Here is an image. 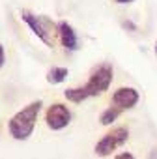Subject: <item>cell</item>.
Here are the masks:
<instances>
[{
  "mask_svg": "<svg viewBox=\"0 0 157 159\" xmlns=\"http://www.w3.org/2000/svg\"><path fill=\"white\" fill-rule=\"evenodd\" d=\"M150 159H157V148H153V150H151V155H150Z\"/></svg>",
  "mask_w": 157,
  "mask_h": 159,
  "instance_id": "5bb4252c",
  "label": "cell"
},
{
  "mask_svg": "<svg viewBox=\"0 0 157 159\" xmlns=\"http://www.w3.org/2000/svg\"><path fill=\"white\" fill-rule=\"evenodd\" d=\"M71 118H73L71 109L65 103H60V101L49 105L47 111H45V125L51 131H62V129H65L71 124Z\"/></svg>",
  "mask_w": 157,
  "mask_h": 159,
  "instance_id": "5b68a950",
  "label": "cell"
},
{
  "mask_svg": "<svg viewBox=\"0 0 157 159\" xmlns=\"http://www.w3.org/2000/svg\"><path fill=\"white\" fill-rule=\"evenodd\" d=\"M112 159H137L131 152H120V153H116Z\"/></svg>",
  "mask_w": 157,
  "mask_h": 159,
  "instance_id": "30bf717a",
  "label": "cell"
},
{
  "mask_svg": "<svg viewBox=\"0 0 157 159\" xmlns=\"http://www.w3.org/2000/svg\"><path fill=\"white\" fill-rule=\"evenodd\" d=\"M19 17H21V21L32 30V34L39 39V41H43L47 47H52L54 45V32H56V25L47 17V15H36V13H32L30 10H21L19 11Z\"/></svg>",
  "mask_w": 157,
  "mask_h": 159,
  "instance_id": "3957f363",
  "label": "cell"
},
{
  "mask_svg": "<svg viewBox=\"0 0 157 159\" xmlns=\"http://www.w3.org/2000/svg\"><path fill=\"white\" fill-rule=\"evenodd\" d=\"M112 79H114V67L109 62H103L92 69L86 84L64 90V98L71 103H83L88 98H96V96H101L103 92H107L112 84Z\"/></svg>",
  "mask_w": 157,
  "mask_h": 159,
  "instance_id": "6da1fadb",
  "label": "cell"
},
{
  "mask_svg": "<svg viewBox=\"0 0 157 159\" xmlns=\"http://www.w3.org/2000/svg\"><path fill=\"white\" fill-rule=\"evenodd\" d=\"M129 140V129L125 125H116L110 127L94 146V152L97 157H109L112 155L118 148H122Z\"/></svg>",
  "mask_w": 157,
  "mask_h": 159,
  "instance_id": "277c9868",
  "label": "cell"
},
{
  "mask_svg": "<svg viewBox=\"0 0 157 159\" xmlns=\"http://www.w3.org/2000/svg\"><path fill=\"white\" fill-rule=\"evenodd\" d=\"M120 114H122L120 109H116V107H107V109L99 114V124L105 125V127H109V125H112V124L120 118Z\"/></svg>",
  "mask_w": 157,
  "mask_h": 159,
  "instance_id": "9c48e42d",
  "label": "cell"
},
{
  "mask_svg": "<svg viewBox=\"0 0 157 159\" xmlns=\"http://www.w3.org/2000/svg\"><path fill=\"white\" fill-rule=\"evenodd\" d=\"M4 64H6V49H4L2 43H0V69L4 67Z\"/></svg>",
  "mask_w": 157,
  "mask_h": 159,
  "instance_id": "8fae6325",
  "label": "cell"
},
{
  "mask_svg": "<svg viewBox=\"0 0 157 159\" xmlns=\"http://www.w3.org/2000/svg\"><path fill=\"white\" fill-rule=\"evenodd\" d=\"M116 4H131V2H135V0H114Z\"/></svg>",
  "mask_w": 157,
  "mask_h": 159,
  "instance_id": "4fadbf2b",
  "label": "cell"
},
{
  "mask_svg": "<svg viewBox=\"0 0 157 159\" xmlns=\"http://www.w3.org/2000/svg\"><path fill=\"white\" fill-rule=\"evenodd\" d=\"M56 34L60 38V43L65 51L69 52H75L81 49V41H78V36L75 32V28L67 23V21H60L56 23Z\"/></svg>",
  "mask_w": 157,
  "mask_h": 159,
  "instance_id": "52a82bcc",
  "label": "cell"
},
{
  "mask_svg": "<svg viewBox=\"0 0 157 159\" xmlns=\"http://www.w3.org/2000/svg\"><path fill=\"white\" fill-rule=\"evenodd\" d=\"M67 75H69V69L67 67H62V66H52L49 71H47V83L49 84H60V83H64L65 79H67Z\"/></svg>",
  "mask_w": 157,
  "mask_h": 159,
  "instance_id": "ba28073f",
  "label": "cell"
},
{
  "mask_svg": "<svg viewBox=\"0 0 157 159\" xmlns=\"http://www.w3.org/2000/svg\"><path fill=\"white\" fill-rule=\"evenodd\" d=\"M41 109H43V101L41 99L30 101L28 105H25L23 109H19L8 120V133H10V137L13 140H19V142L28 140L32 137L34 129H36V124H38Z\"/></svg>",
  "mask_w": 157,
  "mask_h": 159,
  "instance_id": "7a4b0ae2",
  "label": "cell"
},
{
  "mask_svg": "<svg viewBox=\"0 0 157 159\" xmlns=\"http://www.w3.org/2000/svg\"><path fill=\"white\" fill-rule=\"evenodd\" d=\"M122 25H123V28H129V30H137V26H135L131 21H123Z\"/></svg>",
  "mask_w": 157,
  "mask_h": 159,
  "instance_id": "7c38bea8",
  "label": "cell"
},
{
  "mask_svg": "<svg viewBox=\"0 0 157 159\" xmlns=\"http://www.w3.org/2000/svg\"><path fill=\"white\" fill-rule=\"evenodd\" d=\"M138 101H140V94H138V90L133 88V86H120V88H116V90L112 92V98H110L112 107L120 109L122 112L135 109V107L138 105Z\"/></svg>",
  "mask_w": 157,
  "mask_h": 159,
  "instance_id": "8992f818",
  "label": "cell"
},
{
  "mask_svg": "<svg viewBox=\"0 0 157 159\" xmlns=\"http://www.w3.org/2000/svg\"><path fill=\"white\" fill-rule=\"evenodd\" d=\"M153 52H155V56H157V41L153 43Z\"/></svg>",
  "mask_w": 157,
  "mask_h": 159,
  "instance_id": "9a60e30c",
  "label": "cell"
}]
</instances>
